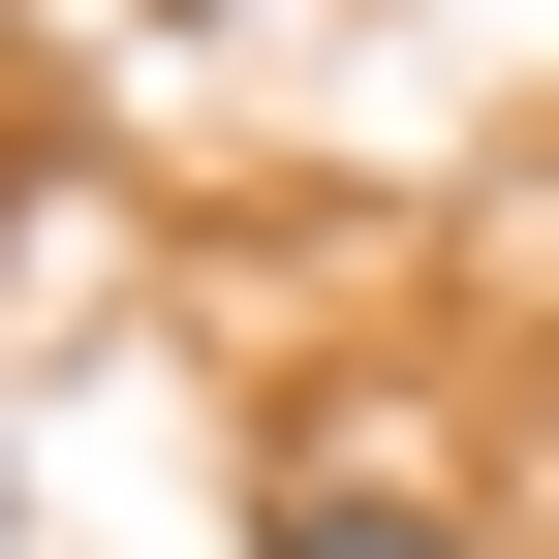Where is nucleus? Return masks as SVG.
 Returning a JSON list of instances; mask_svg holds the SVG:
<instances>
[{"label": "nucleus", "mask_w": 559, "mask_h": 559, "mask_svg": "<svg viewBox=\"0 0 559 559\" xmlns=\"http://www.w3.org/2000/svg\"><path fill=\"white\" fill-rule=\"evenodd\" d=\"M280 559H436V498H404V466H311V498H280Z\"/></svg>", "instance_id": "1"}]
</instances>
